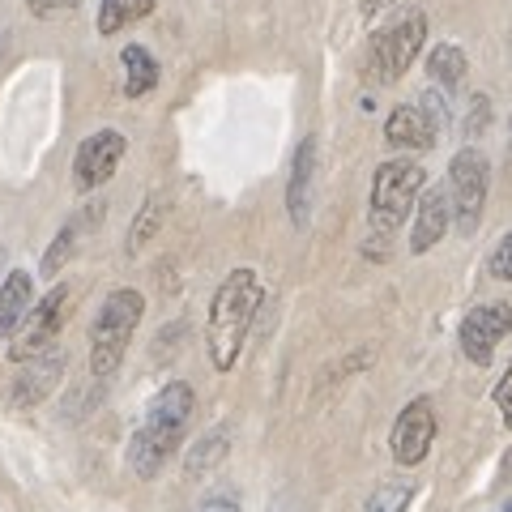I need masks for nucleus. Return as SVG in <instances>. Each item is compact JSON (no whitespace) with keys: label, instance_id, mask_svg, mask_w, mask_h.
<instances>
[{"label":"nucleus","instance_id":"obj_14","mask_svg":"<svg viewBox=\"0 0 512 512\" xmlns=\"http://www.w3.org/2000/svg\"><path fill=\"white\" fill-rule=\"evenodd\" d=\"M436 128H431V120L423 116V107H393L389 120H384V141H389L393 150H431L436 146Z\"/></svg>","mask_w":512,"mask_h":512},{"label":"nucleus","instance_id":"obj_17","mask_svg":"<svg viewBox=\"0 0 512 512\" xmlns=\"http://www.w3.org/2000/svg\"><path fill=\"white\" fill-rule=\"evenodd\" d=\"M466 52H461L457 43H436L431 47V56H427V73H431V82H436L440 90H457L461 82H466Z\"/></svg>","mask_w":512,"mask_h":512},{"label":"nucleus","instance_id":"obj_22","mask_svg":"<svg viewBox=\"0 0 512 512\" xmlns=\"http://www.w3.org/2000/svg\"><path fill=\"white\" fill-rule=\"evenodd\" d=\"M73 239H77V231H73V227H64V235L56 239L52 248H47V256H43V274H47V278H56V274H60V265L69 261V252H73Z\"/></svg>","mask_w":512,"mask_h":512},{"label":"nucleus","instance_id":"obj_20","mask_svg":"<svg viewBox=\"0 0 512 512\" xmlns=\"http://www.w3.org/2000/svg\"><path fill=\"white\" fill-rule=\"evenodd\" d=\"M410 500H414V483H406V478H393V483H380L372 495H367L363 512H406Z\"/></svg>","mask_w":512,"mask_h":512},{"label":"nucleus","instance_id":"obj_15","mask_svg":"<svg viewBox=\"0 0 512 512\" xmlns=\"http://www.w3.org/2000/svg\"><path fill=\"white\" fill-rule=\"evenodd\" d=\"M30 308H35V278L26 269H13L0 282V338H13Z\"/></svg>","mask_w":512,"mask_h":512},{"label":"nucleus","instance_id":"obj_3","mask_svg":"<svg viewBox=\"0 0 512 512\" xmlns=\"http://www.w3.org/2000/svg\"><path fill=\"white\" fill-rule=\"evenodd\" d=\"M146 316V295L133 291V286H116L94 312L90 325V372L107 380L116 376V367L124 363V350L133 342V333Z\"/></svg>","mask_w":512,"mask_h":512},{"label":"nucleus","instance_id":"obj_11","mask_svg":"<svg viewBox=\"0 0 512 512\" xmlns=\"http://www.w3.org/2000/svg\"><path fill=\"white\" fill-rule=\"evenodd\" d=\"M316 175H320V137L308 133L295 150L291 184H286V214H291L295 231L312 227V205H316Z\"/></svg>","mask_w":512,"mask_h":512},{"label":"nucleus","instance_id":"obj_4","mask_svg":"<svg viewBox=\"0 0 512 512\" xmlns=\"http://www.w3.org/2000/svg\"><path fill=\"white\" fill-rule=\"evenodd\" d=\"M427 188V171L423 163H410V158H393V163L376 167L372 180V201H367V218H372V231L380 239H389L402 222L410 218V210L419 205V192Z\"/></svg>","mask_w":512,"mask_h":512},{"label":"nucleus","instance_id":"obj_16","mask_svg":"<svg viewBox=\"0 0 512 512\" xmlns=\"http://www.w3.org/2000/svg\"><path fill=\"white\" fill-rule=\"evenodd\" d=\"M120 60H124V94L128 99H146V94L158 86V60L150 56V47L128 43Z\"/></svg>","mask_w":512,"mask_h":512},{"label":"nucleus","instance_id":"obj_21","mask_svg":"<svg viewBox=\"0 0 512 512\" xmlns=\"http://www.w3.org/2000/svg\"><path fill=\"white\" fill-rule=\"evenodd\" d=\"M158 222H163V197H158V192H150L146 210H141V218H137L133 235H128V252H141V248H146L150 239L158 235Z\"/></svg>","mask_w":512,"mask_h":512},{"label":"nucleus","instance_id":"obj_27","mask_svg":"<svg viewBox=\"0 0 512 512\" xmlns=\"http://www.w3.org/2000/svg\"><path fill=\"white\" fill-rule=\"evenodd\" d=\"M26 5H30L35 18H60V13H69L77 0H26Z\"/></svg>","mask_w":512,"mask_h":512},{"label":"nucleus","instance_id":"obj_2","mask_svg":"<svg viewBox=\"0 0 512 512\" xmlns=\"http://www.w3.org/2000/svg\"><path fill=\"white\" fill-rule=\"evenodd\" d=\"M261 299H265V286L252 269H235L214 291L210 320H205V346H210V363L218 372H231L239 363V350H244V338L252 329V316L261 308Z\"/></svg>","mask_w":512,"mask_h":512},{"label":"nucleus","instance_id":"obj_33","mask_svg":"<svg viewBox=\"0 0 512 512\" xmlns=\"http://www.w3.org/2000/svg\"><path fill=\"white\" fill-rule=\"evenodd\" d=\"M0 261H5V252H0Z\"/></svg>","mask_w":512,"mask_h":512},{"label":"nucleus","instance_id":"obj_26","mask_svg":"<svg viewBox=\"0 0 512 512\" xmlns=\"http://www.w3.org/2000/svg\"><path fill=\"white\" fill-rule=\"evenodd\" d=\"M197 512H239V491H214V495H205V500L197 504Z\"/></svg>","mask_w":512,"mask_h":512},{"label":"nucleus","instance_id":"obj_1","mask_svg":"<svg viewBox=\"0 0 512 512\" xmlns=\"http://www.w3.org/2000/svg\"><path fill=\"white\" fill-rule=\"evenodd\" d=\"M192 410H197V393L184 380L163 384V393L146 406V419L128 440V466H133L137 478H158L163 466L175 457V448L188 436Z\"/></svg>","mask_w":512,"mask_h":512},{"label":"nucleus","instance_id":"obj_30","mask_svg":"<svg viewBox=\"0 0 512 512\" xmlns=\"http://www.w3.org/2000/svg\"><path fill=\"white\" fill-rule=\"evenodd\" d=\"M384 5H393V0H367V13H380Z\"/></svg>","mask_w":512,"mask_h":512},{"label":"nucleus","instance_id":"obj_8","mask_svg":"<svg viewBox=\"0 0 512 512\" xmlns=\"http://www.w3.org/2000/svg\"><path fill=\"white\" fill-rule=\"evenodd\" d=\"M124 154H128V137L116 133V128H99L94 137H86L82 146H77V154H73V184H77V192L103 188L111 175L120 171Z\"/></svg>","mask_w":512,"mask_h":512},{"label":"nucleus","instance_id":"obj_7","mask_svg":"<svg viewBox=\"0 0 512 512\" xmlns=\"http://www.w3.org/2000/svg\"><path fill=\"white\" fill-rule=\"evenodd\" d=\"M69 286H52L43 299H35V308L26 312V320L18 325V333H13V342H9V359L13 363H26V359H35L43 355V350H52L56 342V333L64 325V312H69Z\"/></svg>","mask_w":512,"mask_h":512},{"label":"nucleus","instance_id":"obj_10","mask_svg":"<svg viewBox=\"0 0 512 512\" xmlns=\"http://www.w3.org/2000/svg\"><path fill=\"white\" fill-rule=\"evenodd\" d=\"M431 440H436V406H431L427 397H414V402L397 414L393 436H389L397 466H419L431 453Z\"/></svg>","mask_w":512,"mask_h":512},{"label":"nucleus","instance_id":"obj_12","mask_svg":"<svg viewBox=\"0 0 512 512\" xmlns=\"http://www.w3.org/2000/svg\"><path fill=\"white\" fill-rule=\"evenodd\" d=\"M453 227V201L448 188H423L419 205H414V231H410V252H431Z\"/></svg>","mask_w":512,"mask_h":512},{"label":"nucleus","instance_id":"obj_23","mask_svg":"<svg viewBox=\"0 0 512 512\" xmlns=\"http://www.w3.org/2000/svg\"><path fill=\"white\" fill-rule=\"evenodd\" d=\"M423 116L431 120V128H436V133H440V128H448V103H444V94H440V86H431L427 94H423Z\"/></svg>","mask_w":512,"mask_h":512},{"label":"nucleus","instance_id":"obj_28","mask_svg":"<svg viewBox=\"0 0 512 512\" xmlns=\"http://www.w3.org/2000/svg\"><path fill=\"white\" fill-rule=\"evenodd\" d=\"M487 128V99H474V116H466V133H483Z\"/></svg>","mask_w":512,"mask_h":512},{"label":"nucleus","instance_id":"obj_32","mask_svg":"<svg viewBox=\"0 0 512 512\" xmlns=\"http://www.w3.org/2000/svg\"><path fill=\"white\" fill-rule=\"evenodd\" d=\"M508 158H512V120H508Z\"/></svg>","mask_w":512,"mask_h":512},{"label":"nucleus","instance_id":"obj_18","mask_svg":"<svg viewBox=\"0 0 512 512\" xmlns=\"http://www.w3.org/2000/svg\"><path fill=\"white\" fill-rule=\"evenodd\" d=\"M158 9V0H103L99 5V35H120L124 26H137L141 18H150Z\"/></svg>","mask_w":512,"mask_h":512},{"label":"nucleus","instance_id":"obj_5","mask_svg":"<svg viewBox=\"0 0 512 512\" xmlns=\"http://www.w3.org/2000/svg\"><path fill=\"white\" fill-rule=\"evenodd\" d=\"M487 184H491V167L478 150H457L448 163V201H453V222L461 235H474L478 222L487 210Z\"/></svg>","mask_w":512,"mask_h":512},{"label":"nucleus","instance_id":"obj_24","mask_svg":"<svg viewBox=\"0 0 512 512\" xmlns=\"http://www.w3.org/2000/svg\"><path fill=\"white\" fill-rule=\"evenodd\" d=\"M491 278H500V282H512V231L495 244L491 252Z\"/></svg>","mask_w":512,"mask_h":512},{"label":"nucleus","instance_id":"obj_25","mask_svg":"<svg viewBox=\"0 0 512 512\" xmlns=\"http://www.w3.org/2000/svg\"><path fill=\"white\" fill-rule=\"evenodd\" d=\"M495 410H500V419H504V427H512V363L504 367V376H500V384H495Z\"/></svg>","mask_w":512,"mask_h":512},{"label":"nucleus","instance_id":"obj_31","mask_svg":"<svg viewBox=\"0 0 512 512\" xmlns=\"http://www.w3.org/2000/svg\"><path fill=\"white\" fill-rule=\"evenodd\" d=\"M491 512H512V495H508V500H504L500 508H491Z\"/></svg>","mask_w":512,"mask_h":512},{"label":"nucleus","instance_id":"obj_19","mask_svg":"<svg viewBox=\"0 0 512 512\" xmlns=\"http://www.w3.org/2000/svg\"><path fill=\"white\" fill-rule=\"evenodd\" d=\"M227 448H231V431H227V427L205 431V436L197 440V448L188 453V474H210L218 461L227 457Z\"/></svg>","mask_w":512,"mask_h":512},{"label":"nucleus","instance_id":"obj_6","mask_svg":"<svg viewBox=\"0 0 512 512\" xmlns=\"http://www.w3.org/2000/svg\"><path fill=\"white\" fill-rule=\"evenodd\" d=\"M423 43H427V13L414 9V13H406L402 22L376 30L372 52H367V69H372L376 82H397V77L419 60Z\"/></svg>","mask_w":512,"mask_h":512},{"label":"nucleus","instance_id":"obj_29","mask_svg":"<svg viewBox=\"0 0 512 512\" xmlns=\"http://www.w3.org/2000/svg\"><path fill=\"white\" fill-rule=\"evenodd\" d=\"M500 474H504V478H512V448L504 453V466H500Z\"/></svg>","mask_w":512,"mask_h":512},{"label":"nucleus","instance_id":"obj_9","mask_svg":"<svg viewBox=\"0 0 512 512\" xmlns=\"http://www.w3.org/2000/svg\"><path fill=\"white\" fill-rule=\"evenodd\" d=\"M512 333V308L508 303H478V308L466 312L461 320V350H466V359L474 367H487L495 359V346Z\"/></svg>","mask_w":512,"mask_h":512},{"label":"nucleus","instance_id":"obj_13","mask_svg":"<svg viewBox=\"0 0 512 512\" xmlns=\"http://www.w3.org/2000/svg\"><path fill=\"white\" fill-rule=\"evenodd\" d=\"M64 376V350H43V355L26 359V367L13 380V406H39L56 393V384Z\"/></svg>","mask_w":512,"mask_h":512}]
</instances>
